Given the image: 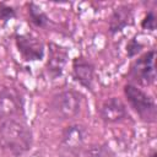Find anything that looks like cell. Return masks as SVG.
<instances>
[{
  "label": "cell",
  "mask_w": 157,
  "mask_h": 157,
  "mask_svg": "<svg viewBox=\"0 0 157 157\" xmlns=\"http://www.w3.org/2000/svg\"><path fill=\"white\" fill-rule=\"evenodd\" d=\"M33 146V131L26 118L0 121V147L13 157H22Z\"/></svg>",
  "instance_id": "cell-1"
},
{
  "label": "cell",
  "mask_w": 157,
  "mask_h": 157,
  "mask_svg": "<svg viewBox=\"0 0 157 157\" xmlns=\"http://www.w3.org/2000/svg\"><path fill=\"white\" fill-rule=\"evenodd\" d=\"M82 94L71 87L59 90L49 98L48 109L58 120H71L76 118L82 109Z\"/></svg>",
  "instance_id": "cell-2"
},
{
  "label": "cell",
  "mask_w": 157,
  "mask_h": 157,
  "mask_svg": "<svg viewBox=\"0 0 157 157\" xmlns=\"http://www.w3.org/2000/svg\"><path fill=\"white\" fill-rule=\"evenodd\" d=\"M124 97L129 104V107L135 112V114L140 118V120L152 124L157 118V105L155 98L148 94L144 88L126 82L123 87Z\"/></svg>",
  "instance_id": "cell-3"
},
{
  "label": "cell",
  "mask_w": 157,
  "mask_h": 157,
  "mask_svg": "<svg viewBox=\"0 0 157 157\" xmlns=\"http://www.w3.org/2000/svg\"><path fill=\"white\" fill-rule=\"evenodd\" d=\"M86 128L78 123L66 125L60 134L58 156L59 157H82L86 144Z\"/></svg>",
  "instance_id": "cell-4"
},
{
  "label": "cell",
  "mask_w": 157,
  "mask_h": 157,
  "mask_svg": "<svg viewBox=\"0 0 157 157\" xmlns=\"http://www.w3.org/2000/svg\"><path fill=\"white\" fill-rule=\"evenodd\" d=\"M156 50L150 49L139 55L130 65L128 71L129 81L139 87H148L156 81Z\"/></svg>",
  "instance_id": "cell-5"
},
{
  "label": "cell",
  "mask_w": 157,
  "mask_h": 157,
  "mask_svg": "<svg viewBox=\"0 0 157 157\" xmlns=\"http://www.w3.org/2000/svg\"><path fill=\"white\" fill-rule=\"evenodd\" d=\"M25 118V98L18 88L10 85L0 87V121Z\"/></svg>",
  "instance_id": "cell-6"
},
{
  "label": "cell",
  "mask_w": 157,
  "mask_h": 157,
  "mask_svg": "<svg viewBox=\"0 0 157 157\" xmlns=\"http://www.w3.org/2000/svg\"><path fill=\"white\" fill-rule=\"evenodd\" d=\"M15 47L26 63L40 61L45 55L44 42L32 33H17L13 37Z\"/></svg>",
  "instance_id": "cell-7"
},
{
  "label": "cell",
  "mask_w": 157,
  "mask_h": 157,
  "mask_svg": "<svg viewBox=\"0 0 157 157\" xmlns=\"http://www.w3.org/2000/svg\"><path fill=\"white\" fill-rule=\"evenodd\" d=\"M72 78L83 88L92 92L96 86V65L93 61L85 56L77 55L71 61Z\"/></svg>",
  "instance_id": "cell-8"
},
{
  "label": "cell",
  "mask_w": 157,
  "mask_h": 157,
  "mask_svg": "<svg viewBox=\"0 0 157 157\" xmlns=\"http://www.w3.org/2000/svg\"><path fill=\"white\" fill-rule=\"evenodd\" d=\"M98 114L101 120L107 125H114L125 121L128 118H130L128 107L124 103V101L119 97H108L105 98L99 108Z\"/></svg>",
  "instance_id": "cell-9"
},
{
  "label": "cell",
  "mask_w": 157,
  "mask_h": 157,
  "mask_svg": "<svg viewBox=\"0 0 157 157\" xmlns=\"http://www.w3.org/2000/svg\"><path fill=\"white\" fill-rule=\"evenodd\" d=\"M69 61V50L56 43L48 44V56L45 63V72L50 80H56L64 74L65 66Z\"/></svg>",
  "instance_id": "cell-10"
},
{
  "label": "cell",
  "mask_w": 157,
  "mask_h": 157,
  "mask_svg": "<svg viewBox=\"0 0 157 157\" xmlns=\"http://www.w3.org/2000/svg\"><path fill=\"white\" fill-rule=\"evenodd\" d=\"M134 23V6L121 4L114 7L108 17V32L112 36L121 33L126 27Z\"/></svg>",
  "instance_id": "cell-11"
},
{
  "label": "cell",
  "mask_w": 157,
  "mask_h": 157,
  "mask_svg": "<svg viewBox=\"0 0 157 157\" xmlns=\"http://www.w3.org/2000/svg\"><path fill=\"white\" fill-rule=\"evenodd\" d=\"M26 12H27V17H28L29 23L36 28L47 29L52 23L47 12L39 5H37L34 2H27L26 4Z\"/></svg>",
  "instance_id": "cell-12"
},
{
  "label": "cell",
  "mask_w": 157,
  "mask_h": 157,
  "mask_svg": "<svg viewBox=\"0 0 157 157\" xmlns=\"http://www.w3.org/2000/svg\"><path fill=\"white\" fill-rule=\"evenodd\" d=\"M85 157H117L114 151L109 147V145L104 142H94L91 144L83 151Z\"/></svg>",
  "instance_id": "cell-13"
},
{
  "label": "cell",
  "mask_w": 157,
  "mask_h": 157,
  "mask_svg": "<svg viewBox=\"0 0 157 157\" xmlns=\"http://www.w3.org/2000/svg\"><path fill=\"white\" fill-rule=\"evenodd\" d=\"M156 20H157V16H156L155 10H148L145 13V16L142 17V20L140 22V26L145 31L153 32L156 29Z\"/></svg>",
  "instance_id": "cell-14"
},
{
  "label": "cell",
  "mask_w": 157,
  "mask_h": 157,
  "mask_svg": "<svg viewBox=\"0 0 157 157\" xmlns=\"http://www.w3.org/2000/svg\"><path fill=\"white\" fill-rule=\"evenodd\" d=\"M144 43L140 42V39H137L136 37L135 38H131L128 43H126V47H125V52H126V55L129 58H135L137 56L142 49H144Z\"/></svg>",
  "instance_id": "cell-15"
},
{
  "label": "cell",
  "mask_w": 157,
  "mask_h": 157,
  "mask_svg": "<svg viewBox=\"0 0 157 157\" xmlns=\"http://www.w3.org/2000/svg\"><path fill=\"white\" fill-rule=\"evenodd\" d=\"M15 17H16V10L6 2H0V25H5Z\"/></svg>",
  "instance_id": "cell-16"
}]
</instances>
